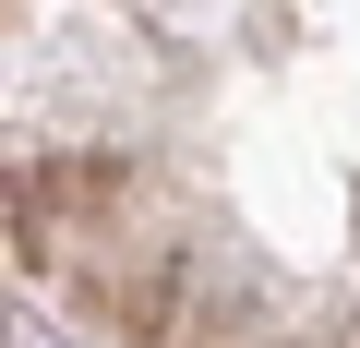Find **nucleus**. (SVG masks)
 Here are the masks:
<instances>
[{"instance_id": "1", "label": "nucleus", "mask_w": 360, "mask_h": 348, "mask_svg": "<svg viewBox=\"0 0 360 348\" xmlns=\"http://www.w3.org/2000/svg\"><path fill=\"white\" fill-rule=\"evenodd\" d=\"M132 181H120V156H60V168H25L13 181V252H72L84 240V217H108Z\"/></svg>"}]
</instances>
